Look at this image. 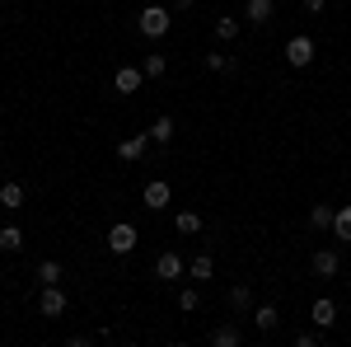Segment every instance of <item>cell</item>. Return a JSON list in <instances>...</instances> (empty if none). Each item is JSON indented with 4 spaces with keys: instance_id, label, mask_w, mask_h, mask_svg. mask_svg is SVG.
I'll return each instance as SVG.
<instances>
[{
    "instance_id": "6da1fadb",
    "label": "cell",
    "mask_w": 351,
    "mask_h": 347,
    "mask_svg": "<svg viewBox=\"0 0 351 347\" xmlns=\"http://www.w3.org/2000/svg\"><path fill=\"white\" fill-rule=\"evenodd\" d=\"M136 24H141V33H145V38H164V33L173 28V14H169L164 5H145Z\"/></svg>"
},
{
    "instance_id": "7a4b0ae2",
    "label": "cell",
    "mask_w": 351,
    "mask_h": 347,
    "mask_svg": "<svg viewBox=\"0 0 351 347\" xmlns=\"http://www.w3.org/2000/svg\"><path fill=\"white\" fill-rule=\"evenodd\" d=\"M136 244H141V235H136L132 221H117V225L108 230V254H117V258H122V254H132Z\"/></svg>"
},
{
    "instance_id": "3957f363",
    "label": "cell",
    "mask_w": 351,
    "mask_h": 347,
    "mask_svg": "<svg viewBox=\"0 0 351 347\" xmlns=\"http://www.w3.org/2000/svg\"><path fill=\"white\" fill-rule=\"evenodd\" d=\"M286 61H291L295 71L314 66V38H309V33H295V38L286 43Z\"/></svg>"
},
{
    "instance_id": "277c9868",
    "label": "cell",
    "mask_w": 351,
    "mask_h": 347,
    "mask_svg": "<svg viewBox=\"0 0 351 347\" xmlns=\"http://www.w3.org/2000/svg\"><path fill=\"white\" fill-rule=\"evenodd\" d=\"M169 202H173V188L164 183V179H150L145 192H141V207H145V212H164Z\"/></svg>"
},
{
    "instance_id": "5b68a950",
    "label": "cell",
    "mask_w": 351,
    "mask_h": 347,
    "mask_svg": "<svg viewBox=\"0 0 351 347\" xmlns=\"http://www.w3.org/2000/svg\"><path fill=\"white\" fill-rule=\"evenodd\" d=\"M66 305H71V300H66V291H61V282H56V287H43V295H38V315L61 320V315H66Z\"/></svg>"
},
{
    "instance_id": "8992f818",
    "label": "cell",
    "mask_w": 351,
    "mask_h": 347,
    "mask_svg": "<svg viewBox=\"0 0 351 347\" xmlns=\"http://www.w3.org/2000/svg\"><path fill=\"white\" fill-rule=\"evenodd\" d=\"M309 272H314V277H324V282H332V277L342 272V258H337V249H314V258H309Z\"/></svg>"
},
{
    "instance_id": "52a82bcc",
    "label": "cell",
    "mask_w": 351,
    "mask_h": 347,
    "mask_svg": "<svg viewBox=\"0 0 351 347\" xmlns=\"http://www.w3.org/2000/svg\"><path fill=\"white\" fill-rule=\"evenodd\" d=\"M145 146H150V132H141V136H127V141H117V160H141L145 155Z\"/></svg>"
},
{
    "instance_id": "ba28073f",
    "label": "cell",
    "mask_w": 351,
    "mask_h": 347,
    "mask_svg": "<svg viewBox=\"0 0 351 347\" xmlns=\"http://www.w3.org/2000/svg\"><path fill=\"white\" fill-rule=\"evenodd\" d=\"M141 80H145V71H141V66H122V71L112 76V89H122V94H136V89H141Z\"/></svg>"
},
{
    "instance_id": "9c48e42d",
    "label": "cell",
    "mask_w": 351,
    "mask_h": 347,
    "mask_svg": "<svg viewBox=\"0 0 351 347\" xmlns=\"http://www.w3.org/2000/svg\"><path fill=\"white\" fill-rule=\"evenodd\" d=\"M155 277H164V282H178L183 277V258L169 249V254H160V263H155Z\"/></svg>"
},
{
    "instance_id": "30bf717a",
    "label": "cell",
    "mask_w": 351,
    "mask_h": 347,
    "mask_svg": "<svg viewBox=\"0 0 351 347\" xmlns=\"http://www.w3.org/2000/svg\"><path fill=\"white\" fill-rule=\"evenodd\" d=\"M271 10H276V0H248V5H243V19H248V24H267Z\"/></svg>"
},
{
    "instance_id": "8fae6325",
    "label": "cell",
    "mask_w": 351,
    "mask_h": 347,
    "mask_svg": "<svg viewBox=\"0 0 351 347\" xmlns=\"http://www.w3.org/2000/svg\"><path fill=\"white\" fill-rule=\"evenodd\" d=\"M253 324H258V333H276V324H281L276 305H253Z\"/></svg>"
},
{
    "instance_id": "7c38bea8",
    "label": "cell",
    "mask_w": 351,
    "mask_h": 347,
    "mask_svg": "<svg viewBox=\"0 0 351 347\" xmlns=\"http://www.w3.org/2000/svg\"><path fill=\"white\" fill-rule=\"evenodd\" d=\"M211 343H216V347H239L243 343L239 324H220V328H211Z\"/></svg>"
},
{
    "instance_id": "4fadbf2b",
    "label": "cell",
    "mask_w": 351,
    "mask_h": 347,
    "mask_svg": "<svg viewBox=\"0 0 351 347\" xmlns=\"http://www.w3.org/2000/svg\"><path fill=\"white\" fill-rule=\"evenodd\" d=\"M230 310H234V315H253V287H234V291H230Z\"/></svg>"
},
{
    "instance_id": "5bb4252c",
    "label": "cell",
    "mask_w": 351,
    "mask_h": 347,
    "mask_svg": "<svg viewBox=\"0 0 351 347\" xmlns=\"http://www.w3.org/2000/svg\"><path fill=\"white\" fill-rule=\"evenodd\" d=\"M173 132H178V127H173V117H169V113L150 122V141H160V146H169V141H173Z\"/></svg>"
},
{
    "instance_id": "9a60e30c",
    "label": "cell",
    "mask_w": 351,
    "mask_h": 347,
    "mask_svg": "<svg viewBox=\"0 0 351 347\" xmlns=\"http://www.w3.org/2000/svg\"><path fill=\"white\" fill-rule=\"evenodd\" d=\"M33 277H38V287H56V282H61V263H56V258H43Z\"/></svg>"
},
{
    "instance_id": "2e32d148",
    "label": "cell",
    "mask_w": 351,
    "mask_h": 347,
    "mask_svg": "<svg viewBox=\"0 0 351 347\" xmlns=\"http://www.w3.org/2000/svg\"><path fill=\"white\" fill-rule=\"evenodd\" d=\"M0 207H5V212H19V207H24V188L19 183H0Z\"/></svg>"
},
{
    "instance_id": "e0dca14e",
    "label": "cell",
    "mask_w": 351,
    "mask_h": 347,
    "mask_svg": "<svg viewBox=\"0 0 351 347\" xmlns=\"http://www.w3.org/2000/svg\"><path fill=\"white\" fill-rule=\"evenodd\" d=\"M24 230H19V225H5V230H0V249H5V254H19V249H24Z\"/></svg>"
},
{
    "instance_id": "ac0fdd59",
    "label": "cell",
    "mask_w": 351,
    "mask_h": 347,
    "mask_svg": "<svg viewBox=\"0 0 351 347\" xmlns=\"http://www.w3.org/2000/svg\"><path fill=\"white\" fill-rule=\"evenodd\" d=\"M309 315H314V324H319V328H332V320H337V305H332V300H314V310H309Z\"/></svg>"
},
{
    "instance_id": "d6986e66",
    "label": "cell",
    "mask_w": 351,
    "mask_h": 347,
    "mask_svg": "<svg viewBox=\"0 0 351 347\" xmlns=\"http://www.w3.org/2000/svg\"><path fill=\"white\" fill-rule=\"evenodd\" d=\"M216 38L220 43H234V38H239V19H234V14H220L216 19Z\"/></svg>"
},
{
    "instance_id": "ffe728a7",
    "label": "cell",
    "mask_w": 351,
    "mask_h": 347,
    "mask_svg": "<svg viewBox=\"0 0 351 347\" xmlns=\"http://www.w3.org/2000/svg\"><path fill=\"white\" fill-rule=\"evenodd\" d=\"M211 272H216V263H211V254H197V258L188 263V277H197V282H206Z\"/></svg>"
},
{
    "instance_id": "44dd1931",
    "label": "cell",
    "mask_w": 351,
    "mask_h": 347,
    "mask_svg": "<svg viewBox=\"0 0 351 347\" xmlns=\"http://www.w3.org/2000/svg\"><path fill=\"white\" fill-rule=\"evenodd\" d=\"M332 240H351V207L332 212Z\"/></svg>"
},
{
    "instance_id": "7402d4cb",
    "label": "cell",
    "mask_w": 351,
    "mask_h": 347,
    "mask_svg": "<svg viewBox=\"0 0 351 347\" xmlns=\"http://www.w3.org/2000/svg\"><path fill=\"white\" fill-rule=\"evenodd\" d=\"M206 71H239V56H225V52H206Z\"/></svg>"
},
{
    "instance_id": "603a6c76",
    "label": "cell",
    "mask_w": 351,
    "mask_h": 347,
    "mask_svg": "<svg viewBox=\"0 0 351 347\" xmlns=\"http://www.w3.org/2000/svg\"><path fill=\"white\" fill-rule=\"evenodd\" d=\"M173 225H178V235H197V230H202V216H197V212H178V216H173Z\"/></svg>"
},
{
    "instance_id": "cb8c5ba5",
    "label": "cell",
    "mask_w": 351,
    "mask_h": 347,
    "mask_svg": "<svg viewBox=\"0 0 351 347\" xmlns=\"http://www.w3.org/2000/svg\"><path fill=\"white\" fill-rule=\"evenodd\" d=\"M141 71H145V80H160L164 76V52H150L145 61H141Z\"/></svg>"
},
{
    "instance_id": "d4e9b609",
    "label": "cell",
    "mask_w": 351,
    "mask_h": 347,
    "mask_svg": "<svg viewBox=\"0 0 351 347\" xmlns=\"http://www.w3.org/2000/svg\"><path fill=\"white\" fill-rule=\"evenodd\" d=\"M309 225H314V230H332V207H319V202H314V212H309Z\"/></svg>"
},
{
    "instance_id": "484cf974",
    "label": "cell",
    "mask_w": 351,
    "mask_h": 347,
    "mask_svg": "<svg viewBox=\"0 0 351 347\" xmlns=\"http://www.w3.org/2000/svg\"><path fill=\"white\" fill-rule=\"evenodd\" d=\"M197 305H202V291H197V287H188V291H178V310H183V315H192Z\"/></svg>"
},
{
    "instance_id": "4316f807",
    "label": "cell",
    "mask_w": 351,
    "mask_h": 347,
    "mask_svg": "<svg viewBox=\"0 0 351 347\" xmlns=\"http://www.w3.org/2000/svg\"><path fill=\"white\" fill-rule=\"evenodd\" d=\"M324 5L328 0H304V14H324Z\"/></svg>"
},
{
    "instance_id": "83f0119b",
    "label": "cell",
    "mask_w": 351,
    "mask_h": 347,
    "mask_svg": "<svg viewBox=\"0 0 351 347\" xmlns=\"http://www.w3.org/2000/svg\"><path fill=\"white\" fill-rule=\"evenodd\" d=\"M0 5H5V0H0Z\"/></svg>"
}]
</instances>
